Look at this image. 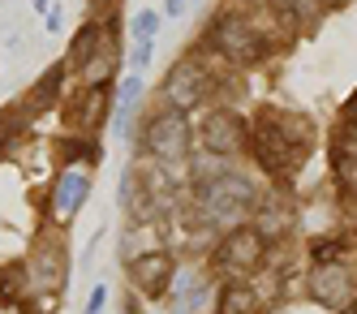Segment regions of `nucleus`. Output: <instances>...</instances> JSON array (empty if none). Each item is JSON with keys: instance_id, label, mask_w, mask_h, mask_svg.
Here are the masks:
<instances>
[{"instance_id": "nucleus-18", "label": "nucleus", "mask_w": 357, "mask_h": 314, "mask_svg": "<svg viewBox=\"0 0 357 314\" xmlns=\"http://www.w3.org/2000/svg\"><path fill=\"white\" fill-rule=\"evenodd\" d=\"M104 301H108V289H104V284H95V293H91V301H86L82 314H99V310H104Z\"/></svg>"}, {"instance_id": "nucleus-4", "label": "nucleus", "mask_w": 357, "mask_h": 314, "mask_svg": "<svg viewBox=\"0 0 357 314\" xmlns=\"http://www.w3.org/2000/svg\"><path fill=\"white\" fill-rule=\"evenodd\" d=\"M259 263H263V232H254V228H233L215 250V267L233 280L250 276Z\"/></svg>"}, {"instance_id": "nucleus-19", "label": "nucleus", "mask_w": 357, "mask_h": 314, "mask_svg": "<svg viewBox=\"0 0 357 314\" xmlns=\"http://www.w3.org/2000/svg\"><path fill=\"white\" fill-rule=\"evenodd\" d=\"M43 22H47V31H52V35H56V31H61V26H65V17H61V5H56V9H47V13H43Z\"/></svg>"}, {"instance_id": "nucleus-3", "label": "nucleus", "mask_w": 357, "mask_h": 314, "mask_svg": "<svg viewBox=\"0 0 357 314\" xmlns=\"http://www.w3.org/2000/svg\"><path fill=\"white\" fill-rule=\"evenodd\" d=\"M142 142H146V151L155 155L160 164H185V151H190L185 112H176V108L155 112V117L146 121V129H142Z\"/></svg>"}, {"instance_id": "nucleus-10", "label": "nucleus", "mask_w": 357, "mask_h": 314, "mask_svg": "<svg viewBox=\"0 0 357 314\" xmlns=\"http://www.w3.org/2000/svg\"><path fill=\"white\" fill-rule=\"evenodd\" d=\"M331 164H336V181L349 198H357V121H344L331 147Z\"/></svg>"}, {"instance_id": "nucleus-6", "label": "nucleus", "mask_w": 357, "mask_h": 314, "mask_svg": "<svg viewBox=\"0 0 357 314\" xmlns=\"http://www.w3.org/2000/svg\"><path fill=\"white\" fill-rule=\"evenodd\" d=\"M202 95H207V69H202L194 57L176 61V65L168 69V77H164V99H168V108L190 112Z\"/></svg>"}, {"instance_id": "nucleus-8", "label": "nucleus", "mask_w": 357, "mask_h": 314, "mask_svg": "<svg viewBox=\"0 0 357 314\" xmlns=\"http://www.w3.org/2000/svg\"><path fill=\"white\" fill-rule=\"evenodd\" d=\"M310 297L323 301L327 310L353 306V301H349V297H353V276H349V267H344V263H319V267L310 271Z\"/></svg>"}, {"instance_id": "nucleus-23", "label": "nucleus", "mask_w": 357, "mask_h": 314, "mask_svg": "<svg viewBox=\"0 0 357 314\" xmlns=\"http://www.w3.org/2000/svg\"><path fill=\"white\" fill-rule=\"evenodd\" d=\"M0 142H5V117H0Z\"/></svg>"}, {"instance_id": "nucleus-7", "label": "nucleus", "mask_w": 357, "mask_h": 314, "mask_svg": "<svg viewBox=\"0 0 357 314\" xmlns=\"http://www.w3.org/2000/svg\"><path fill=\"white\" fill-rule=\"evenodd\" d=\"M245 138H250V129H245V121L237 117V112H228V108H220V112H211L207 121H202V129H198V142L207 147L211 155H237L241 147H245Z\"/></svg>"}, {"instance_id": "nucleus-5", "label": "nucleus", "mask_w": 357, "mask_h": 314, "mask_svg": "<svg viewBox=\"0 0 357 314\" xmlns=\"http://www.w3.org/2000/svg\"><path fill=\"white\" fill-rule=\"evenodd\" d=\"M211 47L220 52V57L237 61V65H254V61L263 57V39L254 35L245 22H237V17H215V26H211Z\"/></svg>"}, {"instance_id": "nucleus-12", "label": "nucleus", "mask_w": 357, "mask_h": 314, "mask_svg": "<svg viewBox=\"0 0 357 314\" xmlns=\"http://www.w3.org/2000/svg\"><path fill=\"white\" fill-rule=\"evenodd\" d=\"M104 112H108V87H86L78 99L69 103L65 121H69V129H78V134H91V129H99Z\"/></svg>"}, {"instance_id": "nucleus-14", "label": "nucleus", "mask_w": 357, "mask_h": 314, "mask_svg": "<svg viewBox=\"0 0 357 314\" xmlns=\"http://www.w3.org/2000/svg\"><path fill=\"white\" fill-rule=\"evenodd\" d=\"M250 310H254V289L250 284L233 280V284L220 289V314H250Z\"/></svg>"}, {"instance_id": "nucleus-17", "label": "nucleus", "mask_w": 357, "mask_h": 314, "mask_svg": "<svg viewBox=\"0 0 357 314\" xmlns=\"http://www.w3.org/2000/svg\"><path fill=\"white\" fill-rule=\"evenodd\" d=\"M146 65H151V43H134V52H130V69L142 73Z\"/></svg>"}, {"instance_id": "nucleus-9", "label": "nucleus", "mask_w": 357, "mask_h": 314, "mask_svg": "<svg viewBox=\"0 0 357 314\" xmlns=\"http://www.w3.org/2000/svg\"><path fill=\"white\" fill-rule=\"evenodd\" d=\"M172 276H176L172 258L160 254V250H155V254H138L134 263H130V280L138 284L146 297H164V293L172 289Z\"/></svg>"}, {"instance_id": "nucleus-15", "label": "nucleus", "mask_w": 357, "mask_h": 314, "mask_svg": "<svg viewBox=\"0 0 357 314\" xmlns=\"http://www.w3.org/2000/svg\"><path fill=\"white\" fill-rule=\"evenodd\" d=\"M155 31H160V13H155V9H142V13H134V22H130V35H134V43H151V39H155Z\"/></svg>"}, {"instance_id": "nucleus-13", "label": "nucleus", "mask_w": 357, "mask_h": 314, "mask_svg": "<svg viewBox=\"0 0 357 314\" xmlns=\"http://www.w3.org/2000/svg\"><path fill=\"white\" fill-rule=\"evenodd\" d=\"M138 95H142V77L130 73V77L121 82V91H116V134H121V138L130 134V112L138 108Z\"/></svg>"}, {"instance_id": "nucleus-11", "label": "nucleus", "mask_w": 357, "mask_h": 314, "mask_svg": "<svg viewBox=\"0 0 357 314\" xmlns=\"http://www.w3.org/2000/svg\"><path fill=\"white\" fill-rule=\"evenodd\" d=\"M86 198H91V177L86 172H61L56 190H52V216L56 220H73L82 211Z\"/></svg>"}, {"instance_id": "nucleus-16", "label": "nucleus", "mask_w": 357, "mask_h": 314, "mask_svg": "<svg viewBox=\"0 0 357 314\" xmlns=\"http://www.w3.org/2000/svg\"><path fill=\"white\" fill-rule=\"evenodd\" d=\"M61 160H99V147L86 138V142H61Z\"/></svg>"}, {"instance_id": "nucleus-24", "label": "nucleus", "mask_w": 357, "mask_h": 314, "mask_svg": "<svg viewBox=\"0 0 357 314\" xmlns=\"http://www.w3.org/2000/svg\"><path fill=\"white\" fill-rule=\"evenodd\" d=\"M340 314H357V306H344V310H340Z\"/></svg>"}, {"instance_id": "nucleus-20", "label": "nucleus", "mask_w": 357, "mask_h": 314, "mask_svg": "<svg viewBox=\"0 0 357 314\" xmlns=\"http://www.w3.org/2000/svg\"><path fill=\"white\" fill-rule=\"evenodd\" d=\"M185 9H190V0H164V13L168 17H181Z\"/></svg>"}, {"instance_id": "nucleus-2", "label": "nucleus", "mask_w": 357, "mask_h": 314, "mask_svg": "<svg viewBox=\"0 0 357 314\" xmlns=\"http://www.w3.org/2000/svg\"><path fill=\"white\" fill-rule=\"evenodd\" d=\"M254 181L233 168H211L194 181V202L207 224H237L254 207Z\"/></svg>"}, {"instance_id": "nucleus-21", "label": "nucleus", "mask_w": 357, "mask_h": 314, "mask_svg": "<svg viewBox=\"0 0 357 314\" xmlns=\"http://www.w3.org/2000/svg\"><path fill=\"white\" fill-rule=\"evenodd\" d=\"M344 121H357V95H349V103H344Z\"/></svg>"}, {"instance_id": "nucleus-1", "label": "nucleus", "mask_w": 357, "mask_h": 314, "mask_svg": "<svg viewBox=\"0 0 357 314\" xmlns=\"http://www.w3.org/2000/svg\"><path fill=\"white\" fill-rule=\"evenodd\" d=\"M250 147L259 155V164L271 177H284L297 168V160L310 151V125L293 112H280V108H263L259 121L250 125Z\"/></svg>"}, {"instance_id": "nucleus-22", "label": "nucleus", "mask_w": 357, "mask_h": 314, "mask_svg": "<svg viewBox=\"0 0 357 314\" xmlns=\"http://www.w3.org/2000/svg\"><path fill=\"white\" fill-rule=\"evenodd\" d=\"M35 9H39V13H47V9H52V0H35Z\"/></svg>"}]
</instances>
